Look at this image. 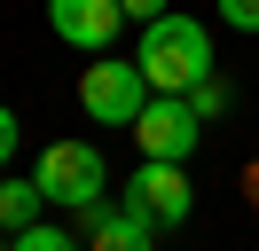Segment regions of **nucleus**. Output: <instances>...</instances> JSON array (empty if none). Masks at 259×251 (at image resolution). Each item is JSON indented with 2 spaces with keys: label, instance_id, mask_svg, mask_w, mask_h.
<instances>
[{
  "label": "nucleus",
  "instance_id": "f257e3e1",
  "mask_svg": "<svg viewBox=\"0 0 259 251\" xmlns=\"http://www.w3.org/2000/svg\"><path fill=\"white\" fill-rule=\"evenodd\" d=\"M142 78H149V94H189V87H204L220 63H212V31L196 24V16H181V8H165L157 24H142Z\"/></svg>",
  "mask_w": 259,
  "mask_h": 251
},
{
  "label": "nucleus",
  "instance_id": "f03ea898",
  "mask_svg": "<svg viewBox=\"0 0 259 251\" xmlns=\"http://www.w3.org/2000/svg\"><path fill=\"white\" fill-rule=\"evenodd\" d=\"M32 181H39V196H48V204H63V212L87 220V212L102 204V188H110V165H102L95 141H48L39 165H32Z\"/></svg>",
  "mask_w": 259,
  "mask_h": 251
},
{
  "label": "nucleus",
  "instance_id": "7ed1b4c3",
  "mask_svg": "<svg viewBox=\"0 0 259 251\" xmlns=\"http://www.w3.org/2000/svg\"><path fill=\"white\" fill-rule=\"evenodd\" d=\"M142 102H149V78H142V63H126V55H95L79 71V110L95 126H134L142 118Z\"/></svg>",
  "mask_w": 259,
  "mask_h": 251
},
{
  "label": "nucleus",
  "instance_id": "20e7f679",
  "mask_svg": "<svg viewBox=\"0 0 259 251\" xmlns=\"http://www.w3.org/2000/svg\"><path fill=\"white\" fill-rule=\"evenodd\" d=\"M126 134L142 141V157L181 165V157L204 141V118H196V102H189V94H149V102H142V118H134Z\"/></svg>",
  "mask_w": 259,
  "mask_h": 251
},
{
  "label": "nucleus",
  "instance_id": "39448f33",
  "mask_svg": "<svg viewBox=\"0 0 259 251\" xmlns=\"http://www.w3.org/2000/svg\"><path fill=\"white\" fill-rule=\"evenodd\" d=\"M189 204H196V188H189V173H181V165H157V157H142V165H134L126 212H142L149 228H181V220H189Z\"/></svg>",
  "mask_w": 259,
  "mask_h": 251
},
{
  "label": "nucleus",
  "instance_id": "423d86ee",
  "mask_svg": "<svg viewBox=\"0 0 259 251\" xmlns=\"http://www.w3.org/2000/svg\"><path fill=\"white\" fill-rule=\"evenodd\" d=\"M48 31L79 55H110V39L126 31V8L118 0H48Z\"/></svg>",
  "mask_w": 259,
  "mask_h": 251
},
{
  "label": "nucleus",
  "instance_id": "0eeeda50",
  "mask_svg": "<svg viewBox=\"0 0 259 251\" xmlns=\"http://www.w3.org/2000/svg\"><path fill=\"white\" fill-rule=\"evenodd\" d=\"M87 251H157V228L126 204H95L87 212Z\"/></svg>",
  "mask_w": 259,
  "mask_h": 251
},
{
  "label": "nucleus",
  "instance_id": "6e6552de",
  "mask_svg": "<svg viewBox=\"0 0 259 251\" xmlns=\"http://www.w3.org/2000/svg\"><path fill=\"white\" fill-rule=\"evenodd\" d=\"M39 204H48V196H39L32 173H0V235H24L39 220Z\"/></svg>",
  "mask_w": 259,
  "mask_h": 251
},
{
  "label": "nucleus",
  "instance_id": "1a4fd4ad",
  "mask_svg": "<svg viewBox=\"0 0 259 251\" xmlns=\"http://www.w3.org/2000/svg\"><path fill=\"white\" fill-rule=\"evenodd\" d=\"M8 251H79V235H63V228H48V220H32L24 235H8Z\"/></svg>",
  "mask_w": 259,
  "mask_h": 251
},
{
  "label": "nucleus",
  "instance_id": "9d476101",
  "mask_svg": "<svg viewBox=\"0 0 259 251\" xmlns=\"http://www.w3.org/2000/svg\"><path fill=\"white\" fill-rule=\"evenodd\" d=\"M189 102H196V118H220V110H228V102H236V94H228V78H220V71H212V78H204V87H189Z\"/></svg>",
  "mask_w": 259,
  "mask_h": 251
},
{
  "label": "nucleus",
  "instance_id": "9b49d317",
  "mask_svg": "<svg viewBox=\"0 0 259 251\" xmlns=\"http://www.w3.org/2000/svg\"><path fill=\"white\" fill-rule=\"evenodd\" d=\"M220 24H228V31H251V39H259V0H220Z\"/></svg>",
  "mask_w": 259,
  "mask_h": 251
},
{
  "label": "nucleus",
  "instance_id": "f8f14e48",
  "mask_svg": "<svg viewBox=\"0 0 259 251\" xmlns=\"http://www.w3.org/2000/svg\"><path fill=\"white\" fill-rule=\"evenodd\" d=\"M16 141H24V126H16V110H8V102H0V173H8V165H16Z\"/></svg>",
  "mask_w": 259,
  "mask_h": 251
},
{
  "label": "nucleus",
  "instance_id": "ddd939ff",
  "mask_svg": "<svg viewBox=\"0 0 259 251\" xmlns=\"http://www.w3.org/2000/svg\"><path fill=\"white\" fill-rule=\"evenodd\" d=\"M118 8H126V24H157V16L173 8V0H118Z\"/></svg>",
  "mask_w": 259,
  "mask_h": 251
},
{
  "label": "nucleus",
  "instance_id": "4468645a",
  "mask_svg": "<svg viewBox=\"0 0 259 251\" xmlns=\"http://www.w3.org/2000/svg\"><path fill=\"white\" fill-rule=\"evenodd\" d=\"M243 204H251V212H259V165L243 173Z\"/></svg>",
  "mask_w": 259,
  "mask_h": 251
},
{
  "label": "nucleus",
  "instance_id": "2eb2a0df",
  "mask_svg": "<svg viewBox=\"0 0 259 251\" xmlns=\"http://www.w3.org/2000/svg\"><path fill=\"white\" fill-rule=\"evenodd\" d=\"M0 251H8V235H0Z\"/></svg>",
  "mask_w": 259,
  "mask_h": 251
}]
</instances>
